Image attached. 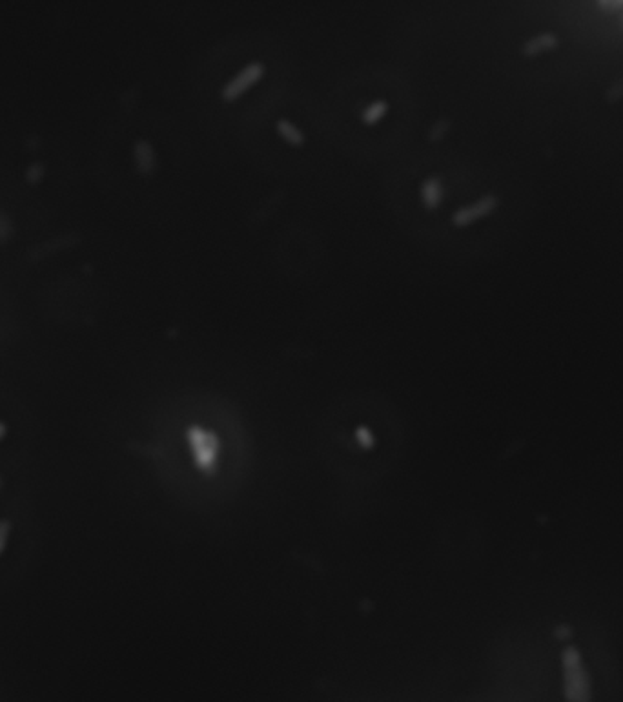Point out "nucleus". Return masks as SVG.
Returning a JSON list of instances; mask_svg holds the SVG:
<instances>
[{
    "mask_svg": "<svg viewBox=\"0 0 623 702\" xmlns=\"http://www.w3.org/2000/svg\"><path fill=\"white\" fill-rule=\"evenodd\" d=\"M596 2H598L600 9H602V11H605V13H616V11H619V9H622V6H619V0H596Z\"/></svg>",
    "mask_w": 623,
    "mask_h": 702,
    "instance_id": "4468645a",
    "label": "nucleus"
},
{
    "mask_svg": "<svg viewBox=\"0 0 623 702\" xmlns=\"http://www.w3.org/2000/svg\"><path fill=\"white\" fill-rule=\"evenodd\" d=\"M13 232H15V228H13L11 219H9V215L0 208V244L8 243V241L11 239Z\"/></svg>",
    "mask_w": 623,
    "mask_h": 702,
    "instance_id": "1a4fd4ad",
    "label": "nucleus"
},
{
    "mask_svg": "<svg viewBox=\"0 0 623 702\" xmlns=\"http://www.w3.org/2000/svg\"><path fill=\"white\" fill-rule=\"evenodd\" d=\"M447 126H448V122L447 121H440L438 122V126H435V131H434V137L438 139L440 135H443L445 134V130H447Z\"/></svg>",
    "mask_w": 623,
    "mask_h": 702,
    "instance_id": "2eb2a0df",
    "label": "nucleus"
},
{
    "mask_svg": "<svg viewBox=\"0 0 623 702\" xmlns=\"http://www.w3.org/2000/svg\"><path fill=\"white\" fill-rule=\"evenodd\" d=\"M619 6H622V4H619Z\"/></svg>",
    "mask_w": 623,
    "mask_h": 702,
    "instance_id": "a211bd4d",
    "label": "nucleus"
},
{
    "mask_svg": "<svg viewBox=\"0 0 623 702\" xmlns=\"http://www.w3.org/2000/svg\"><path fill=\"white\" fill-rule=\"evenodd\" d=\"M619 30L623 31V13H622V15H619Z\"/></svg>",
    "mask_w": 623,
    "mask_h": 702,
    "instance_id": "dca6fc26",
    "label": "nucleus"
},
{
    "mask_svg": "<svg viewBox=\"0 0 623 702\" xmlns=\"http://www.w3.org/2000/svg\"><path fill=\"white\" fill-rule=\"evenodd\" d=\"M561 675H563V697L570 702L590 701V679L583 662L582 652L567 644L561 649Z\"/></svg>",
    "mask_w": 623,
    "mask_h": 702,
    "instance_id": "f257e3e1",
    "label": "nucleus"
},
{
    "mask_svg": "<svg viewBox=\"0 0 623 702\" xmlns=\"http://www.w3.org/2000/svg\"><path fill=\"white\" fill-rule=\"evenodd\" d=\"M264 75V66L261 63H250L237 73L232 77L221 90V99L224 102L237 101L241 95L248 92L251 86H256Z\"/></svg>",
    "mask_w": 623,
    "mask_h": 702,
    "instance_id": "f03ea898",
    "label": "nucleus"
},
{
    "mask_svg": "<svg viewBox=\"0 0 623 702\" xmlns=\"http://www.w3.org/2000/svg\"><path fill=\"white\" fill-rule=\"evenodd\" d=\"M389 112V104L385 101H376L372 104H368L363 112V122L367 126H372V124H377L381 119L385 117V114Z\"/></svg>",
    "mask_w": 623,
    "mask_h": 702,
    "instance_id": "6e6552de",
    "label": "nucleus"
},
{
    "mask_svg": "<svg viewBox=\"0 0 623 702\" xmlns=\"http://www.w3.org/2000/svg\"><path fill=\"white\" fill-rule=\"evenodd\" d=\"M44 172H46V168H44V164H42V163H33L30 166V168L26 170V181L31 183V185H37V183L42 181V177H44Z\"/></svg>",
    "mask_w": 623,
    "mask_h": 702,
    "instance_id": "9d476101",
    "label": "nucleus"
},
{
    "mask_svg": "<svg viewBox=\"0 0 623 702\" xmlns=\"http://www.w3.org/2000/svg\"><path fill=\"white\" fill-rule=\"evenodd\" d=\"M134 161L137 172L143 176H150L157 168V156H155L153 146L144 139L134 144Z\"/></svg>",
    "mask_w": 623,
    "mask_h": 702,
    "instance_id": "39448f33",
    "label": "nucleus"
},
{
    "mask_svg": "<svg viewBox=\"0 0 623 702\" xmlns=\"http://www.w3.org/2000/svg\"><path fill=\"white\" fill-rule=\"evenodd\" d=\"M560 46V37L556 33H551V31H545V33L534 35L527 40V43L521 46V53L523 57H538V55H543L547 51L556 50Z\"/></svg>",
    "mask_w": 623,
    "mask_h": 702,
    "instance_id": "20e7f679",
    "label": "nucleus"
},
{
    "mask_svg": "<svg viewBox=\"0 0 623 702\" xmlns=\"http://www.w3.org/2000/svg\"><path fill=\"white\" fill-rule=\"evenodd\" d=\"M619 4H622V9H623V0H619Z\"/></svg>",
    "mask_w": 623,
    "mask_h": 702,
    "instance_id": "f3484780",
    "label": "nucleus"
},
{
    "mask_svg": "<svg viewBox=\"0 0 623 702\" xmlns=\"http://www.w3.org/2000/svg\"><path fill=\"white\" fill-rule=\"evenodd\" d=\"M9 531H11V527H9V522H6V520L0 522V555H2V551L6 549V544H8V539H9Z\"/></svg>",
    "mask_w": 623,
    "mask_h": 702,
    "instance_id": "ddd939ff",
    "label": "nucleus"
},
{
    "mask_svg": "<svg viewBox=\"0 0 623 702\" xmlns=\"http://www.w3.org/2000/svg\"><path fill=\"white\" fill-rule=\"evenodd\" d=\"M623 99V79H618L614 85H611V88L605 92V101L607 102H618Z\"/></svg>",
    "mask_w": 623,
    "mask_h": 702,
    "instance_id": "9b49d317",
    "label": "nucleus"
},
{
    "mask_svg": "<svg viewBox=\"0 0 623 702\" xmlns=\"http://www.w3.org/2000/svg\"><path fill=\"white\" fill-rule=\"evenodd\" d=\"M499 205V199L494 194H487L483 198H480L477 201H474L472 205H467L463 208H457L454 214H452V223L457 228H465L470 227L472 223L480 221V219L487 217V215L492 214Z\"/></svg>",
    "mask_w": 623,
    "mask_h": 702,
    "instance_id": "7ed1b4c3",
    "label": "nucleus"
},
{
    "mask_svg": "<svg viewBox=\"0 0 623 702\" xmlns=\"http://www.w3.org/2000/svg\"><path fill=\"white\" fill-rule=\"evenodd\" d=\"M276 130L283 137V141H286L290 146H303L305 144V134L292 121H288V119H279L276 124Z\"/></svg>",
    "mask_w": 623,
    "mask_h": 702,
    "instance_id": "0eeeda50",
    "label": "nucleus"
},
{
    "mask_svg": "<svg viewBox=\"0 0 623 702\" xmlns=\"http://www.w3.org/2000/svg\"><path fill=\"white\" fill-rule=\"evenodd\" d=\"M421 199L423 205L427 206L428 210H438V206L443 201V183L440 177H428L421 185Z\"/></svg>",
    "mask_w": 623,
    "mask_h": 702,
    "instance_id": "423d86ee",
    "label": "nucleus"
},
{
    "mask_svg": "<svg viewBox=\"0 0 623 702\" xmlns=\"http://www.w3.org/2000/svg\"><path fill=\"white\" fill-rule=\"evenodd\" d=\"M552 635H554V639L556 640H560V642H567V640H570V637H573V627H570L569 624H560V626L554 627Z\"/></svg>",
    "mask_w": 623,
    "mask_h": 702,
    "instance_id": "f8f14e48",
    "label": "nucleus"
}]
</instances>
